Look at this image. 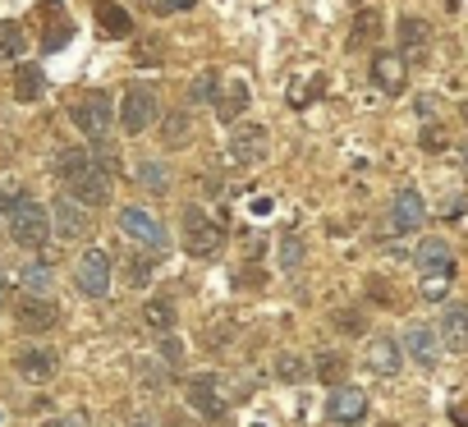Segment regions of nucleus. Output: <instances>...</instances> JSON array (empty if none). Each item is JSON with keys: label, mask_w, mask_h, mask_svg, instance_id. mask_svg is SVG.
I'll return each mask as SVG.
<instances>
[{"label": "nucleus", "mask_w": 468, "mask_h": 427, "mask_svg": "<svg viewBox=\"0 0 468 427\" xmlns=\"http://www.w3.org/2000/svg\"><path fill=\"white\" fill-rule=\"evenodd\" d=\"M42 92H47V74L37 65H19L15 69V97L19 101H42Z\"/></svg>", "instance_id": "412c9836"}, {"label": "nucleus", "mask_w": 468, "mask_h": 427, "mask_svg": "<svg viewBox=\"0 0 468 427\" xmlns=\"http://www.w3.org/2000/svg\"><path fill=\"white\" fill-rule=\"evenodd\" d=\"M459 170L468 175V147H459Z\"/></svg>", "instance_id": "c03bdc74"}, {"label": "nucleus", "mask_w": 468, "mask_h": 427, "mask_svg": "<svg viewBox=\"0 0 468 427\" xmlns=\"http://www.w3.org/2000/svg\"><path fill=\"white\" fill-rule=\"evenodd\" d=\"M19 51H24V33H19V24H5V28H0V56L15 60Z\"/></svg>", "instance_id": "7c9ffc66"}, {"label": "nucleus", "mask_w": 468, "mask_h": 427, "mask_svg": "<svg viewBox=\"0 0 468 427\" xmlns=\"http://www.w3.org/2000/svg\"><path fill=\"white\" fill-rule=\"evenodd\" d=\"M0 211H5V226H10L15 244L42 249L51 240V211L37 197H28V193H0Z\"/></svg>", "instance_id": "f03ea898"}, {"label": "nucleus", "mask_w": 468, "mask_h": 427, "mask_svg": "<svg viewBox=\"0 0 468 427\" xmlns=\"http://www.w3.org/2000/svg\"><path fill=\"white\" fill-rule=\"evenodd\" d=\"M156 120H161V101H156V92L143 88V83L124 88V101H120V129H124V133H143V129L156 124Z\"/></svg>", "instance_id": "423d86ee"}, {"label": "nucleus", "mask_w": 468, "mask_h": 427, "mask_svg": "<svg viewBox=\"0 0 468 427\" xmlns=\"http://www.w3.org/2000/svg\"><path fill=\"white\" fill-rule=\"evenodd\" d=\"M326 418L340 422V427H354L367 418V395L358 386H335L331 390V404H326Z\"/></svg>", "instance_id": "9b49d317"}, {"label": "nucleus", "mask_w": 468, "mask_h": 427, "mask_svg": "<svg viewBox=\"0 0 468 427\" xmlns=\"http://www.w3.org/2000/svg\"><path fill=\"white\" fill-rule=\"evenodd\" d=\"M216 106V115H220V124H234L244 111H249V88L244 83H225V92L211 101Z\"/></svg>", "instance_id": "aec40b11"}, {"label": "nucleus", "mask_w": 468, "mask_h": 427, "mask_svg": "<svg viewBox=\"0 0 468 427\" xmlns=\"http://www.w3.org/2000/svg\"><path fill=\"white\" fill-rule=\"evenodd\" d=\"M299 262H303V240H299V235H285V240H281V267L294 272Z\"/></svg>", "instance_id": "2f4dec72"}, {"label": "nucleus", "mask_w": 468, "mask_h": 427, "mask_svg": "<svg viewBox=\"0 0 468 427\" xmlns=\"http://www.w3.org/2000/svg\"><path fill=\"white\" fill-rule=\"evenodd\" d=\"M69 115H74V124H79V133L88 138V143H97V138H111V97L106 92H83L74 106H69Z\"/></svg>", "instance_id": "20e7f679"}, {"label": "nucleus", "mask_w": 468, "mask_h": 427, "mask_svg": "<svg viewBox=\"0 0 468 427\" xmlns=\"http://www.w3.org/2000/svg\"><path fill=\"white\" fill-rule=\"evenodd\" d=\"M74 285L88 294V299H106L111 294V253L106 249H88L74 267Z\"/></svg>", "instance_id": "6e6552de"}, {"label": "nucleus", "mask_w": 468, "mask_h": 427, "mask_svg": "<svg viewBox=\"0 0 468 427\" xmlns=\"http://www.w3.org/2000/svg\"><path fill=\"white\" fill-rule=\"evenodd\" d=\"M161 358H165L170 368H184V349H179V340L165 336V340H161Z\"/></svg>", "instance_id": "e433bc0d"}, {"label": "nucleus", "mask_w": 468, "mask_h": 427, "mask_svg": "<svg viewBox=\"0 0 468 427\" xmlns=\"http://www.w3.org/2000/svg\"><path fill=\"white\" fill-rule=\"evenodd\" d=\"M56 175H60V184L69 188V197H79L83 207L111 202V170H101V165L92 161V152L65 147V152L56 156Z\"/></svg>", "instance_id": "f257e3e1"}, {"label": "nucleus", "mask_w": 468, "mask_h": 427, "mask_svg": "<svg viewBox=\"0 0 468 427\" xmlns=\"http://www.w3.org/2000/svg\"><path fill=\"white\" fill-rule=\"evenodd\" d=\"M193 101H216L220 97V74L216 69H207V74H197L193 79V92H188Z\"/></svg>", "instance_id": "c85d7f7f"}, {"label": "nucleus", "mask_w": 468, "mask_h": 427, "mask_svg": "<svg viewBox=\"0 0 468 427\" xmlns=\"http://www.w3.org/2000/svg\"><path fill=\"white\" fill-rule=\"evenodd\" d=\"M179 230H184V253H188V258H216L220 244H225V230L207 217L197 202H188V207L179 211Z\"/></svg>", "instance_id": "7ed1b4c3"}, {"label": "nucleus", "mask_w": 468, "mask_h": 427, "mask_svg": "<svg viewBox=\"0 0 468 427\" xmlns=\"http://www.w3.org/2000/svg\"><path fill=\"white\" fill-rule=\"evenodd\" d=\"M188 133H193V115L179 106V111H170L165 120H161V143L165 147H184L188 143Z\"/></svg>", "instance_id": "4be33fe9"}, {"label": "nucleus", "mask_w": 468, "mask_h": 427, "mask_svg": "<svg viewBox=\"0 0 468 427\" xmlns=\"http://www.w3.org/2000/svg\"><path fill=\"white\" fill-rule=\"evenodd\" d=\"M120 230H124L138 249H152V253L165 249V226H161V217H152L147 207H124V211H120Z\"/></svg>", "instance_id": "0eeeda50"}, {"label": "nucleus", "mask_w": 468, "mask_h": 427, "mask_svg": "<svg viewBox=\"0 0 468 427\" xmlns=\"http://www.w3.org/2000/svg\"><path fill=\"white\" fill-rule=\"evenodd\" d=\"M147 281H152V267H147V262H133V267H129V285H138V290H143Z\"/></svg>", "instance_id": "ea45409f"}, {"label": "nucleus", "mask_w": 468, "mask_h": 427, "mask_svg": "<svg viewBox=\"0 0 468 427\" xmlns=\"http://www.w3.org/2000/svg\"><path fill=\"white\" fill-rule=\"evenodd\" d=\"M143 322H147L152 331H175V304H170V299H147Z\"/></svg>", "instance_id": "bb28decb"}, {"label": "nucleus", "mask_w": 468, "mask_h": 427, "mask_svg": "<svg viewBox=\"0 0 468 427\" xmlns=\"http://www.w3.org/2000/svg\"><path fill=\"white\" fill-rule=\"evenodd\" d=\"M42 427H88V413L74 409V413H60V418H51V422H42Z\"/></svg>", "instance_id": "4c0bfd02"}, {"label": "nucleus", "mask_w": 468, "mask_h": 427, "mask_svg": "<svg viewBox=\"0 0 468 427\" xmlns=\"http://www.w3.org/2000/svg\"><path fill=\"white\" fill-rule=\"evenodd\" d=\"M0 308H5V276H0Z\"/></svg>", "instance_id": "a18cd8bd"}, {"label": "nucleus", "mask_w": 468, "mask_h": 427, "mask_svg": "<svg viewBox=\"0 0 468 427\" xmlns=\"http://www.w3.org/2000/svg\"><path fill=\"white\" fill-rule=\"evenodd\" d=\"M441 345L445 349H468V308L463 304H450L445 317H441Z\"/></svg>", "instance_id": "6ab92c4d"}, {"label": "nucleus", "mask_w": 468, "mask_h": 427, "mask_svg": "<svg viewBox=\"0 0 468 427\" xmlns=\"http://www.w3.org/2000/svg\"><path fill=\"white\" fill-rule=\"evenodd\" d=\"M317 377L322 381H345V358L340 354H322L317 358Z\"/></svg>", "instance_id": "473e14b6"}, {"label": "nucleus", "mask_w": 468, "mask_h": 427, "mask_svg": "<svg viewBox=\"0 0 468 427\" xmlns=\"http://www.w3.org/2000/svg\"><path fill=\"white\" fill-rule=\"evenodd\" d=\"M427 42H431V28L418 15H404L399 19V51H422Z\"/></svg>", "instance_id": "b1692460"}, {"label": "nucleus", "mask_w": 468, "mask_h": 427, "mask_svg": "<svg viewBox=\"0 0 468 427\" xmlns=\"http://www.w3.org/2000/svg\"><path fill=\"white\" fill-rule=\"evenodd\" d=\"M267 156V129L262 124H239L229 133V161L234 165H258Z\"/></svg>", "instance_id": "9d476101"}, {"label": "nucleus", "mask_w": 468, "mask_h": 427, "mask_svg": "<svg viewBox=\"0 0 468 427\" xmlns=\"http://www.w3.org/2000/svg\"><path fill=\"white\" fill-rule=\"evenodd\" d=\"M138 179L152 184V188H165V170H161L156 161H143V165H138Z\"/></svg>", "instance_id": "c9c22d12"}, {"label": "nucleus", "mask_w": 468, "mask_h": 427, "mask_svg": "<svg viewBox=\"0 0 468 427\" xmlns=\"http://www.w3.org/2000/svg\"><path fill=\"white\" fill-rule=\"evenodd\" d=\"M19 285H24L28 294H51V267H47V262L19 267Z\"/></svg>", "instance_id": "a878e982"}, {"label": "nucleus", "mask_w": 468, "mask_h": 427, "mask_svg": "<svg viewBox=\"0 0 468 427\" xmlns=\"http://www.w3.org/2000/svg\"><path fill=\"white\" fill-rule=\"evenodd\" d=\"M147 5H152L156 15H184V10L197 5V0H147Z\"/></svg>", "instance_id": "f704fd0d"}, {"label": "nucleus", "mask_w": 468, "mask_h": 427, "mask_svg": "<svg viewBox=\"0 0 468 427\" xmlns=\"http://www.w3.org/2000/svg\"><path fill=\"white\" fill-rule=\"evenodd\" d=\"M377 37H381V15L377 10H363L358 24H354V33H349V51H358L363 42H377Z\"/></svg>", "instance_id": "393cba45"}, {"label": "nucleus", "mask_w": 468, "mask_h": 427, "mask_svg": "<svg viewBox=\"0 0 468 427\" xmlns=\"http://www.w3.org/2000/svg\"><path fill=\"white\" fill-rule=\"evenodd\" d=\"M65 37H69V28H65V24H56V28L47 33V51H56V47H60Z\"/></svg>", "instance_id": "79ce46f5"}, {"label": "nucleus", "mask_w": 468, "mask_h": 427, "mask_svg": "<svg viewBox=\"0 0 468 427\" xmlns=\"http://www.w3.org/2000/svg\"><path fill=\"white\" fill-rule=\"evenodd\" d=\"M422 217H427V207H422V197H418L413 188L395 193V202H390V226H395L399 235H413V230L422 226Z\"/></svg>", "instance_id": "ddd939ff"}, {"label": "nucleus", "mask_w": 468, "mask_h": 427, "mask_svg": "<svg viewBox=\"0 0 468 427\" xmlns=\"http://www.w3.org/2000/svg\"><path fill=\"white\" fill-rule=\"evenodd\" d=\"M404 354L418 363V368H431L436 358H441V336L431 331V326H422V322H413L409 331H404Z\"/></svg>", "instance_id": "f8f14e48"}, {"label": "nucleus", "mask_w": 468, "mask_h": 427, "mask_svg": "<svg viewBox=\"0 0 468 427\" xmlns=\"http://www.w3.org/2000/svg\"><path fill=\"white\" fill-rule=\"evenodd\" d=\"M184 400L207 418V422H220L225 413H229V400H225V381L216 377V372H197V377H188V386H184Z\"/></svg>", "instance_id": "39448f33"}, {"label": "nucleus", "mask_w": 468, "mask_h": 427, "mask_svg": "<svg viewBox=\"0 0 468 427\" xmlns=\"http://www.w3.org/2000/svg\"><path fill=\"white\" fill-rule=\"evenodd\" d=\"M97 24H101L111 37H129V33H133V19H129L120 5H111V0H97Z\"/></svg>", "instance_id": "5701e85b"}, {"label": "nucleus", "mask_w": 468, "mask_h": 427, "mask_svg": "<svg viewBox=\"0 0 468 427\" xmlns=\"http://www.w3.org/2000/svg\"><path fill=\"white\" fill-rule=\"evenodd\" d=\"M422 147H427V152H441V147H445V129L427 124V129H422Z\"/></svg>", "instance_id": "58836bf2"}, {"label": "nucleus", "mask_w": 468, "mask_h": 427, "mask_svg": "<svg viewBox=\"0 0 468 427\" xmlns=\"http://www.w3.org/2000/svg\"><path fill=\"white\" fill-rule=\"evenodd\" d=\"M276 377L290 381V386L308 381V358H299V354H281V358H276Z\"/></svg>", "instance_id": "cd10ccee"}, {"label": "nucleus", "mask_w": 468, "mask_h": 427, "mask_svg": "<svg viewBox=\"0 0 468 427\" xmlns=\"http://www.w3.org/2000/svg\"><path fill=\"white\" fill-rule=\"evenodd\" d=\"M404 56L399 51H377L372 56V79H377V88L381 92H404Z\"/></svg>", "instance_id": "2eb2a0df"}, {"label": "nucleus", "mask_w": 468, "mask_h": 427, "mask_svg": "<svg viewBox=\"0 0 468 427\" xmlns=\"http://www.w3.org/2000/svg\"><path fill=\"white\" fill-rule=\"evenodd\" d=\"M15 322H19V331H51L56 326V308H51L47 294H28L15 308Z\"/></svg>", "instance_id": "4468645a"}, {"label": "nucleus", "mask_w": 468, "mask_h": 427, "mask_svg": "<svg viewBox=\"0 0 468 427\" xmlns=\"http://www.w3.org/2000/svg\"><path fill=\"white\" fill-rule=\"evenodd\" d=\"M51 235H60V240H88L92 235V217L79 197L65 193V197L51 202Z\"/></svg>", "instance_id": "1a4fd4ad"}, {"label": "nucleus", "mask_w": 468, "mask_h": 427, "mask_svg": "<svg viewBox=\"0 0 468 427\" xmlns=\"http://www.w3.org/2000/svg\"><path fill=\"white\" fill-rule=\"evenodd\" d=\"M335 326L340 331H363V317L358 313H335Z\"/></svg>", "instance_id": "a19ab883"}, {"label": "nucleus", "mask_w": 468, "mask_h": 427, "mask_svg": "<svg viewBox=\"0 0 468 427\" xmlns=\"http://www.w3.org/2000/svg\"><path fill=\"white\" fill-rule=\"evenodd\" d=\"M399 363H404V354H399V345H395L390 336H372V340H367V368H372V372L395 377Z\"/></svg>", "instance_id": "dca6fc26"}, {"label": "nucleus", "mask_w": 468, "mask_h": 427, "mask_svg": "<svg viewBox=\"0 0 468 427\" xmlns=\"http://www.w3.org/2000/svg\"><path fill=\"white\" fill-rule=\"evenodd\" d=\"M381 427H399V422H381Z\"/></svg>", "instance_id": "49530a36"}, {"label": "nucleus", "mask_w": 468, "mask_h": 427, "mask_svg": "<svg viewBox=\"0 0 468 427\" xmlns=\"http://www.w3.org/2000/svg\"><path fill=\"white\" fill-rule=\"evenodd\" d=\"M15 368H19L28 381H51V377H56V354L42 349V345H28V349H19Z\"/></svg>", "instance_id": "f3484780"}, {"label": "nucleus", "mask_w": 468, "mask_h": 427, "mask_svg": "<svg viewBox=\"0 0 468 427\" xmlns=\"http://www.w3.org/2000/svg\"><path fill=\"white\" fill-rule=\"evenodd\" d=\"M450 281H454V272H431V276H422V299H445V290H450Z\"/></svg>", "instance_id": "c756f323"}, {"label": "nucleus", "mask_w": 468, "mask_h": 427, "mask_svg": "<svg viewBox=\"0 0 468 427\" xmlns=\"http://www.w3.org/2000/svg\"><path fill=\"white\" fill-rule=\"evenodd\" d=\"M418 272L422 276H431V272H454V253H450V244L445 240H422L418 244Z\"/></svg>", "instance_id": "a211bd4d"}, {"label": "nucleus", "mask_w": 468, "mask_h": 427, "mask_svg": "<svg viewBox=\"0 0 468 427\" xmlns=\"http://www.w3.org/2000/svg\"><path fill=\"white\" fill-rule=\"evenodd\" d=\"M138 377H143V386H147V390H161V386H165V377H161V363H156V358H143V363H138Z\"/></svg>", "instance_id": "72a5a7b5"}, {"label": "nucleus", "mask_w": 468, "mask_h": 427, "mask_svg": "<svg viewBox=\"0 0 468 427\" xmlns=\"http://www.w3.org/2000/svg\"><path fill=\"white\" fill-rule=\"evenodd\" d=\"M133 427H165V422H161V418H147V413H143V418H133Z\"/></svg>", "instance_id": "37998d69"}]
</instances>
